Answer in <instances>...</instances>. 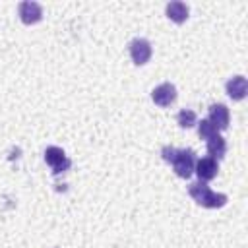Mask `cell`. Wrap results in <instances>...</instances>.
Segmentation results:
<instances>
[{
	"mask_svg": "<svg viewBox=\"0 0 248 248\" xmlns=\"http://www.w3.org/2000/svg\"><path fill=\"white\" fill-rule=\"evenodd\" d=\"M188 194L190 198L202 205V207H207V209H217V207H223L227 203V194H221V192H213L205 182L198 180V182H192L188 186Z\"/></svg>",
	"mask_w": 248,
	"mask_h": 248,
	"instance_id": "obj_1",
	"label": "cell"
},
{
	"mask_svg": "<svg viewBox=\"0 0 248 248\" xmlns=\"http://www.w3.org/2000/svg\"><path fill=\"white\" fill-rule=\"evenodd\" d=\"M170 165H172V170L176 172V176L190 178L194 174V167H196V153L192 149H176Z\"/></svg>",
	"mask_w": 248,
	"mask_h": 248,
	"instance_id": "obj_2",
	"label": "cell"
},
{
	"mask_svg": "<svg viewBox=\"0 0 248 248\" xmlns=\"http://www.w3.org/2000/svg\"><path fill=\"white\" fill-rule=\"evenodd\" d=\"M128 50H130L132 62H134L136 66H143V64H147L149 58H151V54H153V46H151V43H149L147 39H143V37H136V39H132L130 45H128Z\"/></svg>",
	"mask_w": 248,
	"mask_h": 248,
	"instance_id": "obj_3",
	"label": "cell"
},
{
	"mask_svg": "<svg viewBox=\"0 0 248 248\" xmlns=\"http://www.w3.org/2000/svg\"><path fill=\"white\" fill-rule=\"evenodd\" d=\"M45 161L52 169L54 174H60V172H64V170H68L72 167V161L66 157L64 149L62 147H56V145H48L45 149Z\"/></svg>",
	"mask_w": 248,
	"mask_h": 248,
	"instance_id": "obj_4",
	"label": "cell"
},
{
	"mask_svg": "<svg viewBox=\"0 0 248 248\" xmlns=\"http://www.w3.org/2000/svg\"><path fill=\"white\" fill-rule=\"evenodd\" d=\"M17 16L19 19L25 23V25H33V23H39L43 19V8L39 2H33V0H23L19 2L17 6Z\"/></svg>",
	"mask_w": 248,
	"mask_h": 248,
	"instance_id": "obj_5",
	"label": "cell"
},
{
	"mask_svg": "<svg viewBox=\"0 0 248 248\" xmlns=\"http://www.w3.org/2000/svg\"><path fill=\"white\" fill-rule=\"evenodd\" d=\"M151 99L157 107H170L174 101H176V87L169 81L157 85L153 91H151Z\"/></svg>",
	"mask_w": 248,
	"mask_h": 248,
	"instance_id": "obj_6",
	"label": "cell"
},
{
	"mask_svg": "<svg viewBox=\"0 0 248 248\" xmlns=\"http://www.w3.org/2000/svg\"><path fill=\"white\" fill-rule=\"evenodd\" d=\"M194 172L198 174V178L202 182H207V180H213L219 172V163L211 157H202L196 161V167H194Z\"/></svg>",
	"mask_w": 248,
	"mask_h": 248,
	"instance_id": "obj_7",
	"label": "cell"
},
{
	"mask_svg": "<svg viewBox=\"0 0 248 248\" xmlns=\"http://www.w3.org/2000/svg\"><path fill=\"white\" fill-rule=\"evenodd\" d=\"M215 128H217V132L221 130H227L229 128V124H231V112H229V108H227V105H211L209 107V118H207Z\"/></svg>",
	"mask_w": 248,
	"mask_h": 248,
	"instance_id": "obj_8",
	"label": "cell"
},
{
	"mask_svg": "<svg viewBox=\"0 0 248 248\" xmlns=\"http://www.w3.org/2000/svg\"><path fill=\"white\" fill-rule=\"evenodd\" d=\"M225 89H227V95H229L232 101H242V99L246 97V93H248V81H246L244 76H232V78L227 81Z\"/></svg>",
	"mask_w": 248,
	"mask_h": 248,
	"instance_id": "obj_9",
	"label": "cell"
},
{
	"mask_svg": "<svg viewBox=\"0 0 248 248\" xmlns=\"http://www.w3.org/2000/svg\"><path fill=\"white\" fill-rule=\"evenodd\" d=\"M165 12H167V17L172 19L174 23H184V21L188 19L190 8H188L184 2H180V0H172V2L167 4Z\"/></svg>",
	"mask_w": 248,
	"mask_h": 248,
	"instance_id": "obj_10",
	"label": "cell"
},
{
	"mask_svg": "<svg viewBox=\"0 0 248 248\" xmlns=\"http://www.w3.org/2000/svg\"><path fill=\"white\" fill-rule=\"evenodd\" d=\"M225 153H227V141H225L223 136L215 134L213 138L207 140V155H209L211 159L219 161V159L225 157Z\"/></svg>",
	"mask_w": 248,
	"mask_h": 248,
	"instance_id": "obj_11",
	"label": "cell"
},
{
	"mask_svg": "<svg viewBox=\"0 0 248 248\" xmlns=\"http://www.w3.org/2000/svg\"><path fill=\"white\" fill-rule=\"evenodd\" d=\"M176 122L180 128H192L198 124V116L192 108H182L178 114H176Z\"/></svg>",
	"mask_w": 248,
	"mask_h": 248,
	"instance_id": "obj_12",
	"label": "cell"
},
{
	"mask_svg": "<svg viewBox=\"0 0 248 248\" xmlns=\"http://www.w3.org/2000/svg\"><path fill=\"white\" fill-rule=\"evenodd\" d=\"M215 134H219V132H217V128H215L207 118H202V120L198 122V136H200L202 140H205V141H207V140H209V138H213Z\"/></svg>",
	"mask_w": 248,
	"mask_h": 248,
	"instance_id": "obj_13",
	"label": "cell"
},
{
	"mask_svg": "<svg viewBox=\"0 0 248 248\" xmlns=\"http://www.w3.org/2000/svg\"><path fill=\"white\" fill-rule=\"evenodd\" d=\"M174 153H176V149H174L172 145H165V147L161 149V155H163V159H165L167 163H172V159H174Z\"/></svg>",
	"mask_w": 248,
	"mask_h": 248,
	"instance_id": "obj_14",
	"label": "cell"
}]
</instances>
